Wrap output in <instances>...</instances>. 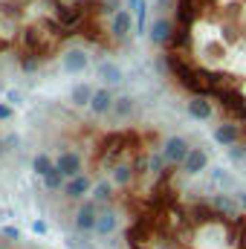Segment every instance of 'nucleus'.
Wrapping results in <instances>:
<instances>
[{
    "label": "nucleus",
    "mask_w": 246,
    "mask_h": 249,
    "mask_svg": "<svg viewBox=\"0 0 246 249\" xmlns=\"http://www.w3.org/2000/svg\"><path fill=\"white\" fill-rule=\"evenodd\" d=\"M133 32H136V20H133V12H130V9L122 6L119 12H113V15L107 18V38H110L116 47H122Z\"/></svg>",
    "instance_id": "f257e3e1"
},
{
    "label": "nucleus",
    "mask_w": 246,
    "mask_h": 249,
    "mask_svg": "<svg viewBox=\"0 0 246 249\" xmlns=\"http://www.w3.org/2000/svg\"><path fill=\"white\" fill-rule=\"evenodd\" d=\"M174 29H177V23H174L171 15H157V18L151 20V26H148V41H151L157 50H168V44H171V38H174Z\"/></svg>",
    "instance_id": "f03ea898"
},
{
    "label": "nucleus",
    "mask_w": 246,
    "mask_h": 249,
    "mask_svg": "<svg viewBox=\"0 0 246 249\" xmlns=\"http://www.w3.org/2000/svg\"><path fill=\"white\" fill-rule=\"evenodd\" d=\"M159 151H162V157H165V162H168L171 168H180V165L185 162V157H188V151H191V145H188V139H185V136L171 133V136H165V139H162Z\"/></svg>",
    "instance_id": "7ed1b4c3"
},
{
    "label": "nucleus",
    "mask_w": 246,
    "mask_h": 249,
    "mask_svg": "<svg viewBox=\"0 0 246 249\" xmlns=\"http://www.w3.org/2000/svg\"><path fill=\"white\" fill-rule=\"evenodd\" d=\"M211 142L220 145V148H232V145L244 142V127L238 122H232V119H223L220 124L211 127Z\"/></svg>",
    "instance_id": "20e7f679"
},
{
    "label": "nucleus",
    "mask_w": 246,
    "mask_h": 249,
    "mask_svg": "<svg viewBox=\"0 0 246 249\" xmlns=\"http://www.w3.org/2000/svg\"><path fill=\"white\" fill-rule=\"evenodd\" d=\"M55 168L64 174V180H72L78 174H84V157L78 148H64L61 154L55 157Z\"/></svg>",
    "instance_id": "39448f33"
},
{
    "label": "nucleus",
    "mask_w": 246,
    "mask_h": 249,
    "mask_svg": "<svg viewBox=\"0 0 246 249\" xmlns=\"http://www.w3.org/2000/svg\"><path fill=\"white\" fill-rule=\"evenodd\" d=\"M206 200H209V206H211L214 212H220V214H226V217H241V214H244V212H241L238 197H235V194H229V191H223V188L211 191Z\"/></svg>",
    "instance_id": "423d86ee"
},
{
    "label": "nucleus",
    "mask_w": 246,
    "mask_h": 249,
    "mask_svg": "<svg viewBox=\"0 0 246 249\" xmlns=\"http://www.w3.org/2000/svg\"><path fill=\"white\" fill-rule=\"evenodd\" d=\"M214 110H217V105L209 96H188V102H185V113L194 122H211Z\"/></svg>",
    "instance_id": "0eeeda50"
},
{
    "label": "nucleus",
    "mask_w": 246,
    "mask_h": 249,
    "mask_svg": "<svg viewBox=\"0 0 246 249\" xmlns=\"http://www.w3.org/2000/svg\"><path fill=\"white\" fill-rule=\"evenodd\" d=\"M93 191V177L84 171V174H78V177H72V180H67L61 188V194L67 200H75V203H81V200H87V194Z\"/></svg>",
    "instance_id": "6e6552de"
},
{
    "label": "nucleus",
    "mask_w": 246,
    "mask_h": 249,
    "mask_svg": "<svg viewBox=\"0 0 246 249\" xmlns=\"http://www.w3.org/2000/svg\"><path fill=\"white\" fill-rule=\"evenodd\" d=\"M87 67H90V55H87L84 50L70 47V50L61 53V70L67 72V75H81Z\"/></svg>",
    "instance_id": "1a4fd4ad"
},
{
    "label": "nucleus",
    "mask_w": 246,
    "mask_h": 249,
    "mask_svg": "<svg viewBox=\"0 0 246 249\" xmlns=\"http://www.w3.org/2000/svg\"><path fill=\"white\" fill-rule=\"evenodd\" d=\"M209 162H211V157H209V151H206V148H191V151H188V157H185V162L180 165V171L188 174V177H197V174L209 171Z\"/></svg>",
    "instance_id": "9d476101"
},
{
    "label": "nucleus",
    "mask_w": 246,
    "mask_h": 249,
    "mask_svg": "<svg viewBox=\"0 0 246 249\" xmlns=\"http://www.w3.org/2000/svg\"><path fill=\"white\" fill-rule=\"evenodd\" d=\"M113 105H116V96H113V90L110 87H96V93H93V102H90V113L96 116V119H102V116H107V113H113Z\"/></svg>",
    "instance_id": "9b49d317"
},
{
    "label": "nucleus",
    "mask_w": 246,
    "mask_h": 249,
    "mask_svg": "<svg viewBox=\"0 0 246 249\" xmlns=\"http://www.w3.org/2000/svg\"><path fill=\"white\" fill-rule=\"evenodd\" d=\"M93 93H96V87H93V84H87V81H78V84L70 90V102H72L75 107H90V102H93Z\"/></svg>",
    "instance_id": "f8f14e48"
},
{
    "label": "nucleus",
    "mask_w": 246,
    "mask_h": 249,
    "mask_svg": "<svg viewBox=\"0 0 246 249\" xmlns=\"http://www.w3.org/2000/svg\"><path fill=\"white\" fill-rule=\"evenodd\" d=\"M96 72H99V78L105 81V87H113V84H119L122 81V70L116 67L113 61H99V67H96Z\"/></svg>",
    "instance_id": "ddd939ff"
},
{
    "label": "nucleus",
    "mask_w": 246,
    "mask_h": 249,
    "mask_svg": "<svg viewBox=\"0 0 246 249\" xmlns=\"http://www.w3.org/2000/svg\"><path fill=\"white\" fill-rule=\"evenodd\" d=\"M133 113H136V102H133L130 96H116L113 116H116L119 122H127V119H133Z\"/></svg>",
    "instance_id": "4468645a"
},
{
    "label": "nucleus",
    "mask_w": 246,
    "mask_h": 249,
    "mask_svg": "<svg viewBox=\"0 0 246 249\" xmlns=\"http://www.w3.org/2000/svg\"><path fill=\"white\" fill-rule=\"evenodd\" d=\"M211 180H214L217 186L223 188V191H226V188H232V186H235V180L229 177V171H226V168H211Z\"/></svg>",
    "instance_id": "2eb2a0df"
},
{
    "label": "nucleus",
    "mask_w": 246,
    "mask_h": 249,
    "mask_svg": "<svg viewBox=\"0 0 246 249\" xmlns=\"http://www.w3.org/2000/svg\"><path fill=\"white\" fill-rule=\"evenodd\" d=\"M226 154H229L232 162H246V142H238V145L226 148Z\"/></svg>",
    "instance_id": "dca6fc26"
},
{
    "label": "nucleus",
    "mask_w": 246,
    "mask_h": 249,
    "mask_svg": "<svg viewBox=\"0 0 246 249\" xmlns=\"http://www.w3.org/2000/svg\"><path fill=\"white\" fill-rule=\"evenodd\" d=\"M177 0H154V12L157 15H174Z\"/></svg>",
    "instance_id": "f3484780"
},
{
    "label": "nucleus",
    "mask_w": 246,
    "mask_h": 249,
    "mask_svg": "<svg viewBox=\"0 0 246 249\" xmlns=\"http://www.w3.org/2000/svg\"><path fill=\"white\" fill-rule=\"evenodd\" d=\"M12 116H15V110H12L9 105H3V102H0V122H9Z\"/></svg>",
    "instance_id": "a211bd4d"
},
{
    "label": "nucleus",
    "mask_w": 246,
    "mask_h": 249,
    "mask_svg": "<svg viewBox=\"0 0 246 249\" xmlns=\"http://www.w3.org/2000/svg\"><path fill=\"white\" fill-rule=\"evenodd\" d=\"M238 203H241V212L246 214V188L241 191V194H238Z\"/></svg>",
    "instance_id": "6ab92c4d"
},
{
    "label": "nucleus",
    "mask_w": 246,
    "mask_h": 249,
    "mask_svg": "<svg viewBox=\"0 0 246 249\" xmlns=\"http://www.w3.org/2000/svg\"><path fill=\"white\" fill-rule=\"evenodd\" d=\"M0 249H23V247H18V244H15V247H12V244H6V247H0Z\"/></svg>",
    "instance_id": "aec40b11"
}]
</instances>
